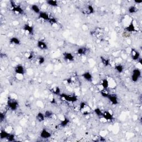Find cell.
<instances>
[{
	"label": "cell",
	"mask_w": 142,
	"mask_h": 142,
	"mask_svg": "<svg viewBox=\"0 0 142 142\" xmlns=\"http://www.w3.org/2000/svg\"><path fill=\"white\" fill-rule=\"evenodd\" d=\"M41 138L43 139H48L52 136V133L46 128H43L39 134Z\"/></svg>",
	"instance_id": "5b68a950"
},
{
	"label": "cell",
	"mask_w": 142,
	"mask_h": 142,
	"mask_svg": "<svg viewBox=\"0 0 142 142\" xmlns=\"http://www.w3.org/2000/svg\"><path fill=\"white\" fill-rule=\"evenodd\" d=\"M67 82L68 84L72 83V79L71 78H68L67 80Z\"/></svg>",
	"instance_id": "f35d334b"
},
{
	"label": "cell",
	"mask_w": 142,
	"mask_h": 142,
	"mask_svg": "<svg viewBox=\"0 0 142 142\" xmlns=\"http://www.w3.org/2000/svg\"><path fill=\"white\" fill-rule=\"evenodd\" d=\"M5 118H6V115H5V113L2 112L0 113V120H1V122L4 121Z\"/></svg>",
	"instance_id": "d590c367"
},
{
	"label": "cell",
	"mask_w": 142,
	"mask_h": 142,
	"mask_svg": "<svg viewBox=\"0 0 142 142\" xmlns=\"http://www.w3.org/2000/svg\"><path fill=\"white\" fill-rule=\"evenodd\" d=\"M93 112L95 113V114L99 117H102V114H103V112L99 108H96L94 109V111H93Z\"/></svg>",
	"instance_id": "83f0119b"
},
{
	"label": "cell",
	"mask_w": 142,
	"mask_h": 142,
	"mask_svg": "<svg viewBox=\"0 0 142 142\" xmlns=\"http://www.w3.org/2000/svg\"><path fill=\"white\" fill-rule=\"evenodd\" d=\"M51 103H56V101H55V99L54 98L52 99V100L51 101Z\"/></svg>",
	"instance_id": "b9f144b4"
},
{
	"label": "cell",
	"mask_w": 142,
	"mask_h": 142,
	"mask_svg": "<svg viewBox=\"0 0 142 142\" xmlns=\"http://www.w3.org/2000/svg\"><path fill=\"white\" fill-rule=\"evenodd\" d=\"M100 138V141L103 142V141H105V139H104V138H103V137H101V138Z\"/></svg>",
	"instance_id": "60d3db41"
},
{
	"label": "cell",
	"mask_w": 142,
	"mask_h": 142,
	"mask_svg": "<svg viewBox=\"0 0 142 142\" xmlns=\"http://www.w3.org/2000/svg\"><path fill=\"white\" fill-rule=\"evenodd\" d=\"M60 97L63 99L64 100L68 102H72V103H74L78 100V98L75 95H69L64 93H61L60 95Z\"/></svg>",
	"instance_id": "6da1fadb"
},
{
	"label": "cell",
	"mask_w": 142,
	"mask_h": 142,
	"mask_svg": "<svg viewBox=\"0 0 142 142\" xmlns=\"http://www.w3.org/2000/svg\"><path fill=\"white\" fill-rule=\"evenodd\" d=\"M12 11L16 12L19 14H23L24 13V10H23V8L19 5H16L15 6L12 7Z\"/></svg>",
	"instance_id": "2e32d148"
},
{
	"label": "cell",
	"mask_w": 142,
	"mask_h": 142,
	"mask_svg": "<svg viewBox=\"0 0 142 142\" xmlns=\"http://www.w3.org/2000/svg\"><path fill=\"white\" fill-rule=\"evenodd\" d=\"M134 3H136V4H140V3H142V0H141V1H136H136H134Z\"/></svg>",
	"instance_id": "74e56055"
},
{
	"label": "cell",
	"mask_w": 142,
	"mask_h": 142,
	"mask_svg": "<svg viewBox=\"0 0 142 142\" xmlns=\"http://www.w3.org/2000/svg\"><path fill=\"white\" fill-rule=\"evenodd\" d=\"M37 47L41 50H47L48 49V46L46 42L42 40L38 41L37 43Z\"/></svg>",
	"instance_id": "8fae6325"
},
{
	"label": "cell",
	"mask_w": 142,
	"mask_h": 142,
	"mask_svg": "<svg viewBox=\"0 0 142 142\" xmlns=\"http://www.w3.org/2000/svg\"><path fill=\"white\" fill-rule=\"evenodd\" d=\"M130 57L133 60L136 61L141 58V54L137 50L134 48H132L130 51Z\"/></svg>",
	"instance_id": "8992f818"
},
{
	"label": "cell",
	"mask_w": 142,
	"mask_h": 142,
	"mask_svg": "<svg viewBox=\"0 0 142 142\" xmlns=\"http://www.w3.org/2000/svg\"><path fill=\"white\" fill-rule=\"evenodd\" d=\"M46 3L48 6L52 7H57L58 6V2L56 0H47L46 1Z\"/></svg>",
	"instance_id": "44dd1931"
},
{
	"label": "cell",
	"mask_w": 142,
	"mask_h": 142,
	"mask_svg": "<svg viewBox=\"0 0 142 142\" xmlns=\"http://www.w3.org/2000/svg\"><path fill=\"white\" fill-rule=\"evenodd\" d=\"M88 52V48L86 47H80L77 49V53L80 56L86 55Z\"/></svg>",
	"instance_id": "9a60e30c"
},
{
	"label": "cell",
	"mask_w": 142,
	"mask_h": 142,
	"mask_svg": "<svg viewBox=\"0 0 142 142\" xmlns=\"http://www.w3.org/2000/svg\"><path fill=\"white\" fill-rule=\"evenodd\" d=\"M104 119L107 121H112L114 119V116L112 113H111L109 111H105L103 112V114H102V117Z\"/></svg>",
	"instance_id": "9c48e42d"
},
{
	"label": "cell",
	"mask_w": 142,
	"mask_h": 142,
	"mask_svg": "<svg viewBox=\"0 0 142 142\" xmlns=\"http://www.w3.org/2000/svg\"><path fill=\"white\" fill-rule=\"evenodd\" d=\"M137 8H136V6H134V5H132V6H130L128 8V11L129 13L130 14H133L136 13V12H137Z\"/></svg>",
	"instance_id": "4316f807"
},
{
	"label": "cell",
	"mask_w": 142,
	"mask_h": 142,
	"mask_svg": "<svg viewBox=\"0 0 142 142\" xmlns=\"http://www.w3.org/2000/svg\"><path fill=\"white\" fill-rule=\"evenodd\" d=\"M50 17V15L48 12L45 11H41L40 13L38 14V18L39 19H42V20L48 21H49Z\"/></svg>",
	"instance_id": "7c38bea8"
},
{
	"label": "cell",
	"mask_w": 142,
	"mask_h": 142,
	"mask_svg": "<svg viewBox=\"0 0 142 142\" xmlns=\"http://www.w3.org/2000/svg\"><path fill=\"white\" fill-rule=\"evenodd\" d=\"M23 30L25 32H27L30 35H33L34 33V27L29 24H25L23 26Z\"/></svg>",
	"instance_id": "4fadbf2b"
},
{
	"label": "cell",
	"mask_w": 142,
	"mask_h": 142,
	"mask_svg": "<svg viewBox=\"0 0 142 142\" xmlns=\"http://www.w3.org/2000/svg\"><path fill=\"white\" fill-rule=\"evenodd\" d=\"M38 64L39 65H42L45 62V58L44 56H39L38 58Z\"/></svg>",
	"instance_id": "836d02e7"
},
{
	"label": "cell",
	"mask_w": 142,
	"mask_h": 142,
	"mask_svg": "<svg viewBox=\"0 0 142 142\" xmlns=\"http://www.w3.org/2000/svg\"><path fill=\"white\" fill-rule=\"evenodd\" d=\"M69 123H70V120H69V118H67V117H65L64 118L63 120H62V121L61 122L60 125L61 127L64 128V127H67V125L69 124Z\"/></svg>",
	"instance_id": "603a6c76"
},
{
	"label": "cell",
	"mask_w": 142,
	"mask_h": 142,
	"mask_svg": "<svg viewBox=\"0 0 142 142\" xmlns=\"http://www.w3.org/2000/svg\"><path fill=\"white\" fill-rule=\"evenodd\" d=\"M125 32H127L128 33H132V32H134L136 31V27L135 26L134 21H132L129 23L128 26H127L126 27L124 28Z\"/></svg>",
	"instance_id": "ba28073f"
},
{
	"label": "cell",
	"mask_w": 142,
	"mask_h": 142,
	"mask_svg": "<svg viewBox=\"0 0 142 142\" xmlns=\"http://www.w3.org/2000/svg\"><path fill=\"white\" fill-rule=\"evenodd\" d=\"M10 134V133H9L6 130H4V129H2L1 130V132H0V138H1V139H7Z\"/></svg>",
	"instance_id": "ffe728a7"
},
{
	"label": "cell",
	"mask_w": 142,
	"mask_h": 142,
	"mask_svg": "<svg viewBox=\"0 0 142 142\" xmlns=\"http://www.w3.org/2000/svg\"><path fill=\"white\" fill-rule=\"evenodd\" d=\"M51 92H52L54 94L57 95V96H60V95L61 94V91L60 88L59 87H56L54 88L51 90Z\"/></svg>",
	"instance_id": "f1b7e54d"
},
{
	"label": "cell",
	"mask_w": 142,
	"mask_h": 142,
	"mask_svg": "<svg viewBox=\"0 0 142 142\" xmlns=\"http://www.w3.org/2000/svg\"><path fill=\"white\" fill-rule=\"evenodd\" d=\"M100 61H101L102 63L103 64V65L105 67H108L111 64V61L108 58H105L103 57H100Z\"/></svg>",
	"instance_id": "cb8c5ba5"
},
{
	"label": "cell",
	"mask_w": 142,
	"mask_h": 142,
	"mask_svg": "<svg viewBox=\"0 0 142 142\" xmlns=\"http://www.w3.org/2000/svg\"><path fill=\"white\" fill-rule=\"evenodd\" d=\"M107 98L111 102V103L113 105H117L119 103L118 97L116 94H112V93L111 94V93H109V94Z\"/></svg>",
	"instance_id": "52a82bcc"
},
{
	"label": "cell",
	"mask_w": 142,
	"mask_h": 142,
	"mask_svg": "<svg viewBox=\"0 0 142 142\" xmlns=\"http://www.w3.org/2000/svg\"><path fill=\"white\" fill-rule=\"evenodd\" d=\"M86 11H87V13L88 15H91V14L94 13L95 12V10L94 7H93L92 5H88L87 7V9H86Z\"/></svg>",
	"instance_id": "484cf974"
},
{
	"label": "cell",
	"mask_w": 142,
	"mask_h": 142,
	"mask_svg": "<svg viewBox=\"0 0 142 142\" xmlns=\"http://www.w3.org/2000/svg\"><path fill=\"white\" fill-rule=\"evenodd\" d=\"M33 57H34L33 54L32 53H31L30 54L29 56L28 57V60H32V59L33 58Z\"/></svg>",
	"instance_id": "8d00e7d4"
},
{
	"label": "cell",
	"mask_w": 142,
	"mask_h": 142,
	"mask_svg": "<svg viewBox=\"0 0 142 142\" xmlns=\"http://www.w3.org/2000/svg\"><path fill=\"white\" fill-rule=\"evenodd\" d=\"M86 103L85 102H82L80 104V111H83V109H85L86 107Z\"/></svg>",
	"instance_id": "e575fe53"
},
{
	"label": "cell",
	"mask_w": 142,
	"mask_h": 142,
	"mask_svg": "<svg viewBox=\"0 0 142 142\" xmlns=\"http://www.w3.org/2000/svg\"><path fill=\"white\" fill-rule=\"evenodd\" d=\"M15 139H16L15 135L14 134L10 133V135H9L8 137L7 138V141H8V142H12L15 141Z\"/></svg>",
	"instance_id": "d6a6232c"
},
{
	"label": "cell",
	"mask_w": 142,
	"mask_h": 142,
	"mask_svg": "<svg viewBox=\"0 0 142 142\" xmlns=\"http://www.w3.org/2000/svg\"><path fill=\"white\" fill-rule=\"evenodd\" d=\"M100 93L103 97L106 98L108 97V95L109 94V92L107 91V89H102V90L100 91Z\"/></svg>",
	"instance_id": "4dcf8cb0"
},
{
	"label": "cell",
	"mask_w": 142,
	"mask_h": 142,
	"mask_svg": "<svg viewBox=\"0 0 142 142\" xmlns=\"http://www.w3.org/2000/svg\"><path fill=\"white\" fill-rule=\"evenodd\" d=\"M36 118L37 121L39 122V123H41V122H44V119H46L44 113H42V112H39L37 113Z\"/></svg>",
	"instance_id": "ac0fdd59"
},
{
	"label": "cell",
	"mask_w": 142,
	"mask_h": 142,
	"mask_svg": "<svg viewBox=\"0 0 142 142\" xmlns=\"http://www.w3.org/2000/svg\"><path fill=\"white\" fill-rule=\"evenodd\" d=\"M31 10L34 13L38 14H38L41 12V9L39 8V7L37 5H36V4L32 5L31 6Z\"/></svg>",
	"instance_id": "d6986e66"
},
{
	"label": "cell",
	"mask_w": 142,
	"mask_h": 142,
	"mask_svg": "<svg viewBox=\"0 0 142 142\" xmlns=\"http://www.w3.org/2000/svg\"><path fill=\"white\" fill-rule=\"evenodd\" d=\"M138 63L141 64V65H142V58H140L139 60H138Z\"/></svg>",
	"instance_id": "ab89813d"
},
{
	"label": "cell",
	"mask_w": 142,
	"mask_h": 142,
	"mask_svg": "<svg viewBox=\"0 0 142 142\" xmlns=\"http://www.w3.org/2000/svg\"><path fill=\"white\" fill-rule=\"evenodd\" d=\"M10 43L14 45H20L21 43V40L17 37H12L10 39Z\"/></svg>",
	"instance_id": "e0dca14e"
},
{
	"label": "cell",
	"mask_w": 142,
	"mask_h": 142,
	"mask_svg": "<svg viewBox=\"0 0 142 142\" xmlns=\"http://www.w3.org/2000/svg\"><path fill=\"white\" fill-rule=\"evenodd\" d=\"M82 77L84 80H85L86 81L88 82H91L93 79L92 74H91V72H89L88 71L85 72L83 73L82 74Z\"/></svg>",
	"instance_id": "5bb4252c"
},
{
	"label": "cell",
	"mask_w": 142,
	"mask_h": 142,
	"mask_svg": "<svg viewBox=\"0 0 142 142\" xmlns=\"http://www.w3.org/2000/svg\"><path fill=\"white\" fill-rule=\"evenodd\" d=\"M15 72L17 74L24 75L26 73V69L24 66L21 64H18L14 67Z\"/></svg>",
	"instance_id": "277c9868"
},
{
	"label": "cell",
	"mask_w": 142,
	"mask_h": 142,
	"mask_svg": "<svg viewBox=\"0 0 142 142\" xmlns=\"http://www.w3.org/2000/svg\"><path fill=\"white\" fill-rule=\"evenodd\" d=\"M124 66L121 64H117V65L115 66V67H114V69L116 70L117 72H118L119 73H122V72H123V71H124Z\"/></svg>",
	"instance_id": "d4e9b609"
},
{
	"label": "cell",
	"mask_w": 142,
	"mask_h": 142,
	"mask_svg": "<svg viewBox=\"0 0 142 142\" xmlns=\"http://www.w3.org/2000/svg\"><path fill=\"white\" fill-rule=\"evenodd\" d=\"M142 75L141 71L139 68H135L132 71L131 75V80L133 82H137L141 78Z\"/></svg>",
	"instance_id": "7a4b0ae2"
},
{
	"label": "cell",
	"mask_w": 142,
	"mask_h": 142,
	"mask_svg": "<svg viewBox=\"0 0 142 142\" xmlns=\"http://www.w3.org/2000/svg\"><path fill=\"white\" fill-rule=\"evenodd\" d=\"M48 22H49L51 25H53L57 24V22H58V21H57V19H56L55 17H53V16H50L49 21H48Z\"/></svg>",
	"instance_id": "1f68e13d"
},
{
	"label": "cell",
	"mask_w": 142,
	"mask_h": 142,
	"mask_svg": "<svg viewBox=\"0 0 142 142\" xmlns=\"http://www.w3.org/2000/svg\"><path fill=\"white\" fill-rule=\"evenodd\" d=\"M100 85L102 86V87H103V89H107L108 88L109 83V81L107 79H103L101 80V83H100Z\"/></svg>",
	"instance_id": "7402d4cb"
},
{
	"label": "cell",
	"mask_w": 142,
	"mask_h": 142,
	"mask_svg": "<svg viewBox=\"0 0 142 142\" xmlns=\"http://www.w3.org/2000/svg\"><path fill=\"white\" fill-rule=\"evenodd\" d=\"M7 106L11 111H16L19 108V102L15 99L10 98L7 101Z\"/></svg>",
	"instance_id": "3957f363"
},
{
	"label": "cell",
	"mask_w": 142,
	"mask_h": 142,
	"mask_svg": "<svg viewBox=\"0 0 142 142\" xmlns=\"http://www.w3.org/2000/svg\"><path fill=\"white\" fill-rule=\"evenodd\" d=\"M44 116H45V118H51L53 116V112H52L50 110H47L45 111V112L44 113Z\"/></svg>",
	"instance_id": "f546056e"
},
{
	"label": "cell",
	"mask_w": 142,
	"mask_h": 142,
	"mask_svg": "<svg viewBox=\"0 0 142 142\" xmlns=\"http://www.w3.org/2000/svg\"><path fill=\"white\" fill-rule=\"evenodd\" d=\"M63 58L67 61H69V62H73L74 61V56L72 53L71 52H64L63 54Z\"/></svg>",
	"instance_id": "30bf717a"
}]
</instances>
